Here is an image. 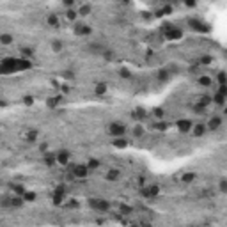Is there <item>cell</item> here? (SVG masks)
I'll use <instances>...</instances> for the list:
<instances>
[{
  "label": "cell",
  "mask_w": 227,
  "mask_h": 227,
  "mask_svg": "<svg viewBox=\"0 0 227 227\" xmlns=\"http://www.w3.org/2000/svg\"><path fill=\"white\" fill-rule=\"evenodd\" d=\"M222 126V119L218 116H215V117H211L210 119V122H208V130H218V128Z\"/></svg>",
  "instance_id": "obj_9"
},
{
  "label": "cell",
  "mask_w": 227,
  "mask_h": 227,
  "mask_svg": "<svg viewBox=\"0 0 227 227\" xmlns=\"http://www.w3.org/2000/svg\"><path fill=\"white\" fill-rule=\"evenodd\" d=\"M67 206H69V208H78V202H76V200H71Z\"/></svg>",
  "instance_id": "obj_50"
},
{
  "label": "cell",
  "mask_w": 227,
  "mask_h": 227,
  "mask_svg": "<svg viewBox=\"0 0 227 227\" xmlns=\"http://www.w3.org/2000/svg\"><path fill=\"white\" fill-rule=\"evenodd\" d=\"M62 46H64V44H62L61 39H53V41H52V50L57 52V53H59V52H62Z\"/></svg>",
  "instance_id": "obj_22"
},
{
  "label": "cell",
  "mask_w": 227,
  "mask_h": 227,
  "mask_svg": "<svg viewBox=\"0 0 227 227\" xmlns=\"http://www.w3.org/2000/svg\"><path fill=\"white\" fill-rule=\"evenodd\" d=\"M119 211H121V215H131L133 208H131V206H126V204H121V206H119Z\"/></svg>",
  "instance_id": "obj_29"
},
{
  "label": "cell",
  "mask_w": 227,
  "mask_h": 227,
  "mask_svg": "<svg viewBox=\"0 0 227 227\" xmlns=\"http://www.w3.org/2000/svg\"><path fill=\"white\" fill-rule=\"evenodd\" d=\"M23 200L34 202V200H36V194H34V192H25V194H23Z\"/></svg>",
  "instance_id": "obj_35"
},
{
  "label": "cell",
  "mask_w": 227,
  "mask_h": 227,
  "mask_svg": "<svg viewBox=\"0 0 227 227\" xmlns=\"http://www.w3.org/2000/svg\"><path fill=\"white\" fill-rule=\"evenodd\" d=\"M225 96H222V94H218V92H215V94H213V98H211V101H213V103H216V105H220V106H224L225 105Z\"/></svg>",
  "instance_id": "obj_19"
},
{
  "label": "cell",
  "mask_w": 227,
  "mask_h": 227,
  "mask_svg": "<svg viewBox=\"0 0 227 227\" xmlns=\"http://www.w3.org/2000/svg\"><path fill=\"white\" fill-rule=\"evenodd\" d=\"M194 179H195V174H194V172H186V174H183V177H181V181H183L185 185L194 183Z\"/></svg>",
  "instance_id": "obj_21"
},
{
  "label": "cell",
  "mask_w": 227,
  "mask_h": 227,
  "mask_svg": "<svg viewBox=\"0 0 227 227\" xmlns=\"http://www.w3.org/2000/svg\"><path fill=\"white\" fill-rule=\"evenodd\" d=\"M39 149H41V151H46V149H48V144H41V146H39Z\"/></svg>",
  "instance_id": "obj_51"
},
{
  "label": "cell",
  "mask_w": 227,
  "mask_h": 227,
  "mask_svg": "<svg viewBox=\"0 0 227 227\" xmlns=\"http://www.w3.org/2000/svg\"><path fill=\"white\" fill-rule=\"evenodd\" d=\"M55 194H61V195H66V185H59L55 188Z\"/></svg>",
  "instance_id": "obj_40"
},
{
  "label": "cell",
  "mask_w": 227,
  "mask_h": 227,
  "mask_svg": "<svg viewBox=\"0 0 227 227\" xmlns=\"http://www.w3.org/2000/svg\"><path fill=\"white\" fill-rule=\"evenodd\" d=\"M75 32H76L78 36H89V34L92 32V28L89 27V25H76Z\"/></svg>",
  "instance_id": "obj_10"
},
{
  "label": "cell",
  "mask_w": 227,
  "mask_h": 227,
  "mask_svg": "<svg viewBox=\"0 0 227 227\" xmlns=\"http://www.w3.org/2000/svg\"><path fill=\"white\" fill-rule=\"evenodd\" d=\"M78 14H80V16H87V14H91V4H83V6L78 9Z\"/></svg>",
  "instance_id": "obj_24"
},
{
  "label": "cell",
  "mask_w": 227,
  "mask_h": 227,
  "mask_svg": "<svg viewBox=\"0 0 227 227\" xmlns=\"http://www.w3.org/2000/svg\"><path fill=\"white\" fill-rule=\"evenodd\" d=\"M156 78H158L160 82H167V80H170V71H167V69H158Z\"/></svg>",
  "instance_id": "obj_15"
},
{
  "label": "cell",
  "mask_w": 227,
  "mask_h": 227,
  "mask_svg": "<svg viewBox=\"0 0 227 227\" xmlns=\"http://www.w3.org/2000/svg\"><path fill=\"white\" fill-rule=\"evenodd\" d=\"M216 82H218V85H227L225 73H224V71H218V75H216Z\"/></svg>",
  "instance_id": "obj_31"
},
{
  "label": "cell",
  "mask_w": 227,
  "mask_h": 227,
  "mask_svg": "<svg viewBox=\"0 0 227 227\" xmlns=\"http://www.w3.org/2000/svg\"><path fill=\"white\" fill-rule=\"evenodd\" d=\"M89 169V170H94V169H98L100 167V160H94V158H91V160L87 161V165H85Z\"/></svg>",
  "instance_id": "obj_27"
},
{
  "label": "cell",
  "mask_w": 227,
  "mask_h": 227,
  "mask_svg": "<svg viewBox=\"0 0 227 227\" xmlns=\"http://www.w3.org/2000/svg\"><path fill=\"white\" fill-rule=\"evenodd\" d=\"M142 227H151V225H149V224H144V225H142Z\"/></svg>",
  "instance_id": "obj_53"
},
{
  "label": "cell",
  "mask_w": 227,
  "mask_h": 227,
  "mask_svg": "<svg viewBox=\"0 0 227 227\" xmlns=\"http://www.w3.org/2000/svg\"><path fill=\"white\" fill-rule=\"evenodd\" d=\"M46 23H48V25H50V27H59V25H61V20H59V16H57V14H48V16H46Z\"/></svg>",
  "instance_id": "obj_13"
},
{
  "label": "cell",
  "mask_w": 227,
  "mask_h": 227,
  "mask_svg": "<svg viewBox=\"0 0 227 227\" xmlns=\"http://www.w3.org/2000/svg\"><path fill=\"white\" fill-rule=\"evenodd\" d=\"M11 188H12V192H14V195H20V197H23V194L27 192L22 185H11Z\"/></svg>",
  "instance_id": "obj_23"
},
{
  "label": "cell",
  "mask_w": 227,
  "mask_h": 227,
  "mask_svg": "<svg viewBox=\"0 0 227 227\" xmlns=\"http://www.w3.org/2000/svg\"><path fill=\"white\" fill-rule=\"evenodd\" d=\"M76 16H78V12H76V11H73V9H67L66 18L69 20V22H73V20H76Z\"/></svg>",
  "instance_id": "obj_36"
},
{
  "label": "cell",
  "mask_w": 227,
  "mask_h": 227,
  "mask_svg": "<svg viewBox=\"0 0 227 227\" xmlns=\"http://www.w3.org/2000/svg\"><path fill=\"white\" fill-rule=\"evenodd\" d=\"M197 83H199L200 87H211V85H213V78H211V76H206V75H202V76H199Z\"/></svg>",
  "instance_id": "obj_11"
},
{
  "label": "cell",
  "mask_w": 227,
  "mask_h": 227,
  "mask_svg": "<svg viewBox=\"0 0 227 227\" xmlns=\"http://www.w3.org/2000/svg\"><path fill=\"white\" fill-rule=\"evenodd\" d=\"M43 160H44V163H46L48 167L57 165V160H55V155H53V153H46V155L43 156Z\"/></svg>",
  "instance_id": "obj_16"
},
{
  "label": "cell",
  "mask_w": 227,
  "mask_h": 227,
  "mask_svg": "<svg viewBox=\"0 0 227 227\" xmlns=\"http://www.w3.org/2000/svg\"><path fill=\"white\" fill-rule=\"evenodd\" d=\"M59 103H61V98H59V96H57V98H48V101H46V105L50 106V108H57Z\"/></svg>",
  "instance_id": "obj_25"
},
{
  "label": "cell",
  "mask_w": 227,
  "mask_h": 227,
  "mask_svg": "<svg viewBox=\"0 0 227 227\" xmlns=\"http://www.w3.org/2000/svg\"><path fill=\"white\" fill-rule=\"evenodd\" d=\"M218 188H220V192H227V181H225V179H220Z\"/></svg>",
  "instance_id": "obj_41"
},
{
  "label": "cell",
  "mask_w": 227,
  "mask_h": 227,
  "mask_svg": "<svg viewBox=\"0 0 227 227\" xmlns=\"http://www.w3.org/2000/svg\"><path fill=\"white\" fill-rule=\"evenodd\" d=\"M23 103H25V105H32L34 98H32V96H25V98H23Z\"/></svg>",
  "instance_id": "obj_43"
},
{
  "label": "cell",
  "mask_w": 227,
  "mask_h": 227,
  "mask_svg": "<svg viewBox=\"0 0 227 227\" xmlns=\"http://www.w3.org/2000/svg\"><path fill=\"white\" fill-rule=\"evenodd\" d=\"M73 4H75L73 0H66V2H64V6H66V7H73Z\"/></svg>",
  "instance_id": "obj_49"
},
{
  "label": "cell",
  "mask_w": 227,
  "mask_h": 227,
  "mask_svg": "<svg viewBox=\"0 0 227 227\" xmlns=\"http://www.w3.org/2000/svg\"><path fill=\"white\" fill-rule=\"evenodd\" d=\"M89 206L96 210L98 213H106V211H110V202L106 199H89Z\"/></svg>",
  "instance_id": "obj_1"
},
{
  "label": "cell",
  "mask_w": 227,
  "mask_h": 227,
  "mask_svg": "<svg viewBox=\"0 0 227 227\" xmlns=\"http://www.w3.org/2000/svg\"><path fill=\"white\" fill-rule=\"evenodd\" d=\"M62 199H64V195L55 194V192H53V204H61V202H62Z\"/></svg>",
  "instance_id": "obj_39"
},
{
  "label": "cell",
  "mask_w": 227,
  "mask_h": 227,
  "mask_svg": "<svg viewBox=\"0 0 227 227\" xmlns=\"http://www.w3.org/2000/svg\"><path fill=\"white\" fill-rule=\"evenodd\" d=\"M30 57H34V50L32 48H22V59H30Z\"/></svg>",
  "instance_id": "obj_28"
},
{
  "label": "cell",
  "mask_w": 227,
  "mask_h": 227,
  "mask_svg": "<svg viewBox=\"0 0 227 227\" xmlns=\"http://www.w3.org/2000/svg\"><path fill=\"white\" fill-rule=\"evenodd\" d=\"M211 62H213V57L211 55H202L199 59V64H202V66H210Z\"/></svg>",
  "instance_id": "obj_30"
},
{
  "label": "cell",
  "mask_w": 227,
  "mask_h": 227,
  "mask_svg": "<svg viewBox=\"0 0 227 227\" xmlns=\"http://www.w3.org/2000/svg\"><path fill=\"white\" fill-rule=\"evenodd\" d=\"M210 103H211V96H200V100H199V105L200 106H204V108H206Z\"/></svg>",
  "instance_id": "obj_32"
},
{
  "label": "cell",
  "mask_w": 227,
  "mask_h": 227,
  "mask_svg": "<svg viewBox=\"0 0 227 227\" xmlns=\"http://www.w3.org/2000/svg\"><path fill=\"white\" fill-rule=\"evenodd\" d=\"M185 6H188V7H195V2H185Z\"/></svg>",
  "instance_id": "obj_52"
},
{
  "label": "cell",
  "mask_w": 227,
  "mask_h": 227,
  "mask_svg": "<svg viewBox=\"0 0 227 227\" xmlns=\"http://www.w3.org/2000/svg\"><path fill=\"white\" fill-rule=\"evenodd\" d=\"M94 91H96V94H100V96L105 94V92H106V83H98Z\"/></svg>",
  "instance_id": "obj_33"
},
{
  "label": "cell",
  "mask_w": 227,
  "mask_h": 227,
  "mask_svg": "<svg viewBox=\"0 0 227 227\" xmlns=\"http://www.w3.org/2000/svg\"><path fill=\"white\" fill-rule=\"evenodd\" d=\"M153 114H155V117H158V119H160V117H163V110H161V108H155V110H153Z\"/></svg>",
  "instance_id": "obj_44"
},
{
  "label": "cell",
  "mask_w": 227,
  "mask_h": 227,
  "mask_svg": "<svg viewBox=\"0 0 227 227\" xmlns=\"http://www.w3.org/2000/svg\"><path fill=\"white\" fill-rule=\"evenodd\" d=\"M140 194L144 195V197H147V199H151V197H156V195L160 194V186H158V185H151V186H147V188H142V190H140Z\"/></svg>",
  "instance_id": "obj_7"
},
{
  "label": "cell",
  "mask_w": 227,
  "mask_h": 227,
  "mask_svg": "<svg viewBox=\"0 0 227 227\" xmlns=\"http://www.w3.org/2000/svg\"><path fill=\"white\" fill-rule=\"evenodd\" d=\"M176 126L181 133H186V131H192V126H194V124H192V121H188V119H181V121H177Z\"/></svg>",
  "instance_id": "obj_8"
},
{
  "label": "cell",
  "mask_w": 227,
  "mask_h": 227,
  "mask_svg": "<svg viewBox=\"0 0 227 227\" xmlns=\"http://www.w3.org/2000/svg\"><path fill=\"white\" fill-rule=\"evenodd\" d=\"M121 177V170L119 169H110V170L106 172V179L108 181H117Z\"/></svg>",
  "instance_id": "obj_12"
},
{
  "label": "cell",
  "mask_w": 227,
  "mask_h": 227,
  "mask_svg": "<svg viewBox=\"0 0 227 227\" xmlns=\"http://www.w3.org/2000/svg\"><path fill=\"white\" fill-rule=\"evenodd\" d=\"M188 27L192 28V30H197V32H208V30H210V27H208L206 23L200 22L199 18H190L188 20Z\"/></svg>",
  "instance_id": "obj_3"
},
{
  "label": "cell",
  "mask_w": 227,
  "mask_h": 227,
  "mask_svg": "<svg viewBox=\"0 0 227 227\" xmlns=\"http://www.w3.org/2000/svg\"><path fill=\"white\" fill-rule=\"evenodd\" d=\"M194 110L197 112V114H202V112H204L206 108H204V106H200V105H195V108H194Z\"/></svg>",
  "instance_id": "obj_48"
},
{
  "label": "cell",
  "mask_w": 227,
  "mask_h": 227,
  "mask_svg": "<svg viewBox=\"0 0 227 227\" xmlns=\"http://www.w3.org/2000/svg\"><path fill=\"white\" fill-rule=\"evenodd\" d=\"M119 75H121L122 78H130V76H131V73H130V69H126V67H122V69H119Z\"/></svg>",
  "instance_id": "obj_38"
},
{
  "label": "cell",
  "mask_w": 227,
  "mask_h": 227,
  "mask_svg": "<svg viewBox=\"0 0 227 227\" xmlns=\"http://www.w3.org/2000/svg\"><path fill=\"white\" fill-rule=\"evenodd\" d=\"M55 160H57L59 165H67L69 160H71V153L66 151V149H62V151H59V153L55 155Z\"/></svg>",
  "instance_id": "obj_5"
},
{
  "label": "cell",
  "mask_w": 227,
  "mask_h": 227,
  "mask_svg": "<svg viewBox=\"0 0 227 227\" xmlns=\"http://www.w3.org/2000/svg\"><path fill=\"white\" fill-rule=\"evenodd\" d=\"M0 204L4 206V208H11V197H4V199H2V202H0Z\"/></svg>",
  "instance_id": "obj_42"
},
{
  "label": "cell",
  "mask_w": 227,
  "mask_h": 227,
  "mask_svg": "<svg viewBox=\"0 0 227 227\" xmlns=\"http://www.w3.org/2000/svg\"><path fill=\"white\" fill-rule=\"evenodd\" d=\"M161 12H163V14H170V12H172V7L170 6H165L163 9H161Z\"/></svg>",
  "instance_id": "obj_47"
},
{
  "label": "cell",
  "mask_w": 227,
  "mask_h": 227,
  "mask_svg": "<svg viewBox=\"0 0 227 227\" xmlns=\"http://www.w3.org/2000/svg\"><path fill=\"white\" fill-rule=\"evenodd\" d=\"M14 41L11 34H0V44H4V46H9V44Z\"/></svg>",
  "instance_id": "obj_18"
},
{
  "label": "cell",
  "mask_w": 227,
  "mask_h": 227,
  "mask_svg": "<svg viewBox=\"0 0 227 227\" xmlns=\"http://www.w3.org/2000/svg\"><path fill=\"white\" fill-rule=\"evenodd\" d=\"M108 133L110 135H114V137H122L124 133H126V126L124 124H121V122H112L110 126H108Z\"/></svg>",
  "instance_id": "obj_4"
},
{
  "label": "cell",
  "mask_w": 227,
  "mask_h": 227,
  "mask_svg": "<svg viewBox=\"0 0 227 227\" xmlns=\"http://www.w3.org/2000/svg\"><path fill=\"white\" fill-rule=\"evenodd\" d=\"M156 130H160V131H165V130H167V124H165V122H158V124H156Z\"/></svg>",
  "instance_id": "obj_46"
},
{
  "label": "cell",
  "mask_w": 227,
  "mask_h": 227,
  "mask_svg": "<svg viewBox=\"0 0 227 227\" xmlns=\"http://www.w3.org/2000/svg\"><path fill=\"white\" fill-rule=\"evenodd\" d=\"M103 57H105L106 61H114V53L112 52H103Z\"/></svg>",
  "instance_id": "obj_45"
},
{
  "label": "cell",
  "mask_w": 227,
  "mask_h": 227,
  "mask_svg": "<svg viewBox=\"0 0 227 227\" xmlns=\"http://www.w3.org/2000/svg\"><path fill=\"white\" fill-rule=\"evenodd\" d=\"M161 28L165 30V37L169 39V41H177V39L183 37V30L174 27V25H163Z\"/></svg>",
  "instance_id": "obj_2"
},
{
  "label": "cell",
  "mask_w": 227,
  "mask_h": 227,
  "mask_svg": "<svg viewBox=\"0 0 227 227\" xmlns=\"http://www.w3.org/2000/svg\"><path fill=\"white\" fill-rule=\"evenodd\" d=\"M71 174L75 177H78V179H85V177H87V174H89V169L85 165H75L71 169Z\"/></svg>",
  "instance_id": "obj_6"
},
{
  "label": "cell",
  "mask_w": 227,
  "mask_h": 227,
  "mask_svg": "<svg viewBox=\"0 0 227 227\" xmlns=\"http://www.w3.org/2000/svg\"><path fill=\"white\" fill-rule=\"evenodd\" d=\"M23 197H20V195H14V197H11V208H20V206H23Z\"/></svg>",
  "instance_id": "obj_20"
},
{
  "label": "cell",
  "mask_w": 227,
  "mask_h": 227,
  "mask_svg": "<svg viewBox=\"0 0 227 227\" xmlns=\"http://www.w3.org/2000/svg\"><path fill=\"white\" fill-rule=\"evenodd\" d=\"M36 139H37V131L36 130H30L27 133V142H36Z\"/></svg>",
  "instance_id": "obj_34"
},
{
  "label": "cell",
  "mask_w": 227,
  "mask_h": 227,
  "mask_svg": "<svg viewBox=\"0 0 227 227\" xmlns=\"http://www.w3.org/2000/svg\"><path fill=\"white\" fill-rule=\"evenodd\" d=\"M192 128H194V130H192V133H194L195 137H202V135L206 133V130H208V128H206V124H195V126H192Z\"/></svg>",
  "instance_id": "obj_14"
},
{
  "label": "cell",
  "mask_w": 227,
  "mask_h": 227,
  "mask_svg": "<svg viewBox=\"0 0 227 227\" xmlns=\"http://www.w3.org/2000/svg\"><path fill=\"white\" fill-rule=\"evenodd\" d=\"M114 147H117V149H124V147H128V140L122 139V137H117V139H114Z\"/></svg>",
  "instance_id": "obj_17"
},
{
  "label": "cell",
  "mask_w": 227,
  "mask_h": 227,
  "mask_svg": "<svg viewBox=\"0 0 227 227\" xmlns=\"http://www.w3.org/2000/svg\"><path fill=\"white\" fill-rule=\"evenodd\" d=\"M133 117H137V119H146V110H144V108H139V110H135Z\"/></svg>",
  "instance_id": "obj_37"
},
{
  "label": "cell",
  "mask_w": 227,
  "mask_h": 227,
  "mask_svg": "<svg viewBox=\"0 0 227 227\" xmlns=\"http://www.w3.org/2000/svg\"><path fill=\"white\" fill-rule=\"evenodd\" d=\"M144 133H146V130L142 128V124H137V126L133 128V135H135L137 139H140V137H142Z\"/></svg>",
  "instance_id": "obj_26"
}]
</instances>
